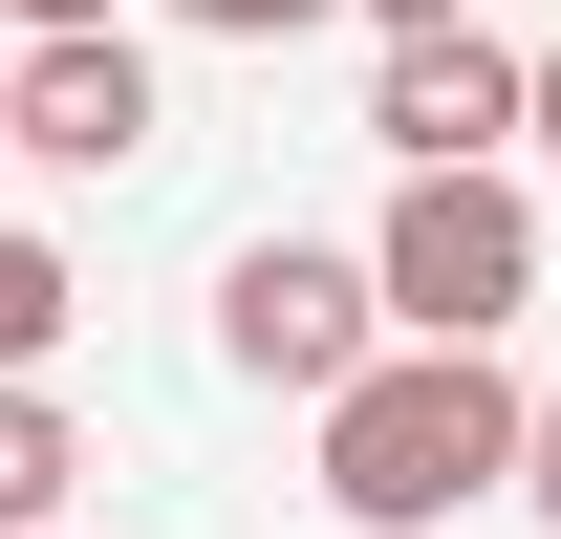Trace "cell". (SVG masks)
<instances>
[{
	"label": "cell",
	"instance_id": "52a82bcc",
	"mask_svg": "<svg viewBox=\"0 0 561 539\" xmlns=\"http://www.w3.org/2000/svg\"><path fill=\"white\" fill-rule=\"evenodd\" d=\"M66 474H87L66 389H0V539H66Z\"/></svg>",
	"mask_w": 561,
	"mask_h": 539
},
{
	"label": "cell",
	"instance_id": "3957f363",
	"mask_svg": "<svg viewBox=\"0 0 561 539\" xmlns=\"http://www.w3.org/2000/svg\"><path fill=\"white\" fill-rule=\"evenodd\" d=\"M367 345H389V324H367V260H346V238H238V260H216V367H238V389H302V410H324Z\"/></svg>",
	"mask_w": 561,
	"mask_h": 539
},
{
	"label": "cell",
	"instance_id": "6da1fadb",
	"mask_svg": "<svg viewBox=\"0 0 561 539\" xmlns=\"http://www.w3.org/2000/svg\"><path fill=\"white\" fill-rule=\"evenodd\" d=\"M518 367H496V345H367L346 389L302 410V432H324V518L346 539H454L476 518V496H518Z\"/></svg>",
	"mask_w": 561,
	"mask_h": 539
},
{
	"label": "cell",
	"instance_id": "4fadbf2b",
	"mask_svg": "<svg viewBox=\"0 0 561 539\" xmlns=\"http://www.w3.org/2000/svg\"><path fill=\"white\" fill-rule=\"evenodd\" d=\"M0 173H22V151H0Z\"/></svg>",
	"mask_w": 561,
	"mask_h": 539
},
{
	"label": "cell",
	"instance_id": "30bf717a",
	"mask_svg": "<svg viewBox=\"0 0 561 539\" xmlns=\"http://www.w3.org/2000/svg\"><path fill=\"white\" fill-rule=\"evenodd\" d=\"M518 151H561V44H518Z\"/></svg>",
	"mask_w": 561,
	"mask_h": 539
},
{
	"label": "cell",
	"instance_id": "277c9868",
	"mask_svg": "<svg viewBox=\"0 0 561 539\" xmlns=\"http://www.w3.org/2000/svg\"><path fill=\"white\" fill-rule=\"evenodd\" d=\"M151 130H173V87H151L130 22L108 44H0V151L22 173H151Z\"/></svg>",
	"mask_w": 561,
	"mask_h": 539
},
{
	"label": "cell",
	"instance_id": "9c48e42d",
	"mask_svg": "<svg viewBox=\"0 0 561 539\" xmlns=\"http://www.w3.org/2000/svg\"><path fill=\"white\" fill-rule=\"evenodd\" d=\"M130 0H0V44H108Z\"/></svg>",
	"mask_w": 561,
	"mask_h": 539
},
{
	"label": "cell",
	"instance_id": "7c38bea8",
	"mask_svg": "<svg viewBox=\"0 0 561 539\" xmlns=\"http://www.w3.org/2000/svg\"><path fill=\"white\" fill-rule=\"evenodd\" d=\"M367 22H389V44H432V22H476V0H367Z\"/></svg>",
	"mask_w": 561,
	"mask_h": 539
},
{
	"label": "cell",
	"instance_id": "8fae6325",
	"mask_svg": "<svg viewBox=\"0 0 561 539\" xmlns=\"http://www.w3.org/2000/svg\"><path fill=\"white\" fill-rule=\"evenodd\" d=\"M518 496H540V518H561V389L518 410Z\"/></svg>",
	"mask_w": 561,
	"mask_h": 539
},
{
	"label": "cell",
	"instance_id": "7a4b0ae2",
	"mask_svg": "<svg viewBox=\"0 0 561 539\" xmlns=\"http://www.w3.org/2000/svg\"><path fill=\"white\" fill-rule=\"evenodd\" d=\"M346 260H367V324L389 345H496L540 302V195L518 173H389V216Z\"/></svg>",
	"mask_w": 561,
	"mask_h": 539
},
{
	"label": "cell",
	"instance_id": "5b68a950",
	"mask_svg": "<svg viewBox=\"0 0 561 539\" xmlns=\"http://www.w3.org/2000/svg\"><path fill=\"white\" fill-rule=\"evenodd\" d=\"M367 151L389 173H518V44L496 22H432L367 66Z\"/></svg>",
	"mask_w": 561,
	"mask_h": 539
},
{
	"label": "cell",
	"instance_id": "ba28073f",
	"mask_svg": "<svg viewBox=\"0 0 561 539\" xmlns=\"http://www.w3.org/2000/svg\"><path fill=\"white\" fill-rule=\"evenodd\" d=\"M195 44H302V22H346V0H173Z\"/></svg>",
	"mask_w": 561,
	"mask_h": 539
},
{
	"label": "cell",
	"instance_id": "8992f818",
	"mask_svg": "<svg viewBox=\"0 0 561 539\" xmlns=\"http://www.w3.org/2000/svg\"><path fill=\"white\" fill-rule=\"evenodd\" d=\"M66 324H87L66 238H22V216H0V389H44V367H66Z\"/></svg>",
	"mask_w": 561,
	"mask_h": 539
}]
</instances>
